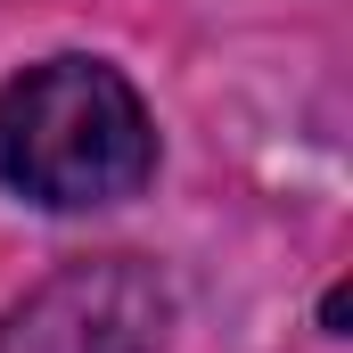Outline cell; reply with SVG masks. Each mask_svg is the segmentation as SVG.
I'll use <instances>...</instances> for the list:
<instances>
[{"instance_id": "6da1fadb", "label": "cell", "mask_w": 353, "mask_h": 353, "mask_svg": "<svg viewBox=\"0 0 353 353\" xmlns=\"http://www.w3.org/2000/svg\"><path fill=\"white\" fill-rule=\"evenodd\" d=\"M157 173V123L107 58H41L0 90V181L33 205H123Z\"/></svg>"}, {"instance_id": "7a4b0ae2", "label": "cell", "mask_w": 353, "mask_h": 353, "mask_svg": "<svg viewBox=\"0 0 353 353\" xmlns=\"http://www.w3.org/2000/svg\"><path fill=\"white\" fill-rule=\"evenodd\" d=\"M0 353H165V296L132 263H83L0 329Z\"/></svg>"}]
</instances>
